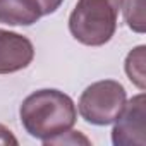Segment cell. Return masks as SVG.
<instances>
[{
    "label": "cell",
    "mask_w": 146,
    "mask_h": 146,
    "mask_svg": "<svg viewBox=\"0 0 146 146\" xmlns=\"http://www.w3.org/2000/svg\"><path fill=\"white\" fill-rule=\"evenodd\" d=\"M19 117L24 131L46 144L50 139L74 127L78 110L69 95L46 88L24 98L19 108Z\"/></svg>",
    "instance_id": "obj_1"
},
{
    "label": "cell",
    "mask_w": 146,
    "mask_h": 146,
    "mask_svg": "<svg viewBox=\"0 0 146 146\" xmlns=\"http://www.w3.org/2000/svg\"><path fill=\"white\" fill-rule=\"evenodd\" d=\"M124 0H78L69 16L72 38L88 46H102L112 40L117 29Z\"/></svg>",
    "instance_id": "obj_2"
},
{
    "label": "cell",
    "mask_w": 146,
    "mask_h": 146,
    "mask_svg": "<svg viewBox=\"0 0 146 146\" xmlns=\"http://www.w3.org/2000/svg\"><path fill=\"white\" fill-rule=\"evenodd\" d=\"M127 102L125 88L115 79H102L90 84L79 98V115L91 125H108L122 112Z\"/></svg>",
    "instance_id": "obj_3"
},
{
    "label": "cell",
    "mask_w": 146,
    "mask_h": 146,
    "mask_svg": "<svg viewBox=\"0 0 146 146\" xmlns=\"http://www.w3.org/2000/svg\"><path fill=\"white\" fill-rule=\"evenodd\" d=\"M146 96L139 93L125 102L122 112L113 120V146H144L146 144Z\"/></svg>",
    "instance_id": "obj_4"
},
{
    "label": "cell",
    "mask_w": 146,
    "mask_h": 146,
    "mask_svg": "<svg viewBox=\"0 0 146 146\" xmlns=\"http://www.w3.org/2000/svg\"><path fill=\"white\" fill-rule=\"evenodd\" d=\"M35 58V46L24 35L0 29V74L26 69Z\"/></svg>",
    "instance_id": "obj_5"
},
{
    "label": "cell",
    "mask_w": 146,
    "mask_h": 146,
    "mask_svg": "<svg viewBox=\"0 0 146 146\" xmlns=\"http://www.w3.org/2000/svg\"><path fill=\"white\" fill-rule=\"evenodd\" d=\"M43 16L38 0H0V23L7 26H31Z\"/></svg>",
    "instance_id": "obj_6"
},
{
    "label": "cell",
    "mask_w": 146,
    "mask_h": 146,
    "mask_svg": "<svg viewBox=\"0 0 146 146\" xmlns=\"http://www.w3.org/2000/svg\"><path fill=\"white\" fill-rule=\"evenodd\" d=\"M124 70L129 81L141 91L146 90V46L139 45L132 48L124 62Z\"/></svg>",
    "instance_id": "obj_7"
},
{
    "label": "cell",
    "mask_w": 146,
    "mask_h": 146,
    "mask_svg": "<svg viewBox=\"0 0 146 146\" xmlns=\"http://www.w3.org/2000/svg\"><path fill=\"white\" fill-rule=\"evenodd\" d=\"M124 19L127 26L134 31L143 35L146 31V19H144V0H124Z\"/></svg>",
    "instance_id": "obj_8"
},
{
    "label": "cell",
    "mask_w": 146,
    "mask_h": 146,
    "mask_svg": "<svg viewBox=\"0 0 146 146\" xmlns=\"http://www.w3.org/2000/svg\"><path fill=\"white\" fill-rule=\"evenodd\" d=\"M67 143H70V144H78V143L90 144V139L84 137L79 131H78V132H76V131H67V132H64V134H60V136L50 139L45 146H50V144H67Z\"/></svg>",
    "instance_id": "obj_9"
},
{
    "label": "cell",
    "mask_w": 146,
    "mask_h": 146,
    "mask_svg": "<svg viewBox=\"0 0 146 146\" xmlns=\"http://www.w3.org/2000/svg\"><path fill=\"white\" fill-rule=\"evenodd\" d=\"M64 0H38V4L41 7V12L43 16H48V14H53L60 5H62Z\"/></svg>",
    "instance_id": "obj_10"
},
{
    "label": "cell",
    "mask_w": 146,
    "mask_h": 146,
    "mask_svg": "<svg viewBox=\"0 0 146 146\" xmlns=\"http://www.w3.org/2000/svg\"><path fill=\"white\" fill-rule=\"evenodd\" d=\"M0 144H14V146L19 144L17 137H16V136L12 134V131L7 129L4 124H0Z\"/></svg>",
    "instance_id": "obj_11"
}]
</instances>
